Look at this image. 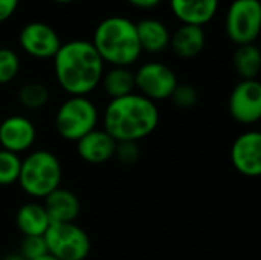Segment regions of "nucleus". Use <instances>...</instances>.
Segmentation results:
<instances>
[{
    "label": "nucleus",
    "mask_w": 261,
    "mask_h": 260,
    "mask_svg": "<svg viewBox=\"0 0 261 260\" xmlns=\"http://www.w3.org/2000/svg\"><path fill=\"white\" fill-rule=\"evenodd\" d=\"M52 61L57 83L69 97H87L101 83L104 61L90 40L61 43Z\"/></svg>",
    "instance_id": "nucleus-1"
},
{
    "label": "nucleus",
    "mask_w": 261,
    "mask_h": 260,
    "mask_svg": "<svg viewBox=\"0 0 261 260\" xmlns=\"http://www.w3.org/2000/svg\"><path fill=\"white\" fill-rule=\"evenodd\" d=\"M102 124L104 130L116 143H139L156 130L159 124V109L151 100L133 92L109 101Z\"/></svg>",
    "instance_id": "nucleus-2"
},
{
    "label": "nucleus",
    "mask_w": 261,
    "mask_h": 260,
    "mask_svg": "<svg viewBox=\"0 0 261 260\" xmlns=\"http://www.w3.org/2000/svg\"><path fill=\"white\" fill-rule=\"evenodd\" d=\"M90 41L104 64L107 63L112 67H130L142 55L136 23L125 15L102 18L96 25Z\"/></svg>",
    "instance_id": "nucleus-3"
},
{
    "label": "nucleus",
    "mask_w": 261,
    "mask_h": 260,
    "mask_svg": "<svg viewBox=\"0 0 261 260\" xmlns=\"http://www.w3.org/2000/svg\"><path fill=\"white\" fill-rule=\"evenodd\" d=\"M63 167L60 159L47 150L31 152L21 159L18 185L32 198H46L61 185Z\"/></svg>",
    "instance_id": "nucleus-4"
},
{
    "label": "nucleus",
    "mask_w": 261,
    "mask_h": 260,
    "mask_svg": "<svg viewBox=\"0 0 261 260\" xmlns=\"http://www.w3.org/2000/svg\"><path fill=\"white\" fill-rule=\"evenodd\" d=\"M98 109L87 97H69L61 103L55 113L57 133L66 139L76 143L84 135L96 129Z\"/></svg>",
    "instance_id": "nucleus-5"
},
{
    "label": "nucleus",
    "mask_w": 261,
    "mask_h": 260,
    "mask_svg": "<svg viewBox=\"0 0 261 260\" xmlns=\"http://www.w3.org/2000/svg\"><path fill=\"white\" fill-rule=\"evenodd\" d=\"M47 254L58 260H86L92 242L89 234L76 224H50L44 233Z\"/></svg>",
    "instance_id": "nucleus-6"
},
{
    "label": "nucleus",
    "mask_w": 261,
    "mask_h": 260,
    "mask_svg": "<svg viewBox=\"0 0 261 260\" xmlns=\"http://www.w3.org/2000/svg\"><path fill=\"white\" fill-rule=\"evenodd\" d=\"M260 0H232L225 15V32L237 44H252L260 35Z\"/></svg>",
    "instance_id": "nucleus-7"
},
{
    "label": "nucleus",
    "mask_w": 261,
    "mask_h": 260,
    "mask_svg": "<svg viewBox=\"0 0 261 260\" xmlns=\"http://www.w3.org/2000/svg\"><path fill=\"white\" fill-rule=\"evenodd\" d=\"M177 84L176 72L161 61H147L135 72V87L153 103L170 100Z\"/></svg>",
    "instance_id": "nucleus-8"
},
{
    "label": "nucleus",
    "mask_w": 261,
    "mask_h": 260,
    "mask_svg": "<svg viewBox=\"0 0 261 260\" xmlns=\"http://www.w3.org/2000/svg\"><path fill=\"white\" fill-rule=\"evenodd\" d=\"M18 43L24 54L35 60H52L61 46L60 34L46 21H29L18 34Z\"/></svg>",
    "instance_id": "nucleus-9"
},
{
    "label": "nucleus",
    "mask_w": 261,
    "mask_h": 260,
    "mask_svg": "<svg viewBox=\"0 0 261 260\" xmlns=\"http://www.w3.org/2000/svg\"><path fill=\"white\" fill-rule=\"evenodd\" d=\"M229 115L240 124H255L261 118V84L258 80H240L228 101Z\"/></svg>",
    "instance_id": "nucleus-10"
},
{
    "label": "nucleus",
    "mask_w": 261,
    "mask_h": 260,
    "mask_svg": "<svg viewBox=\"0 0 261 260\" xmlns=\"http://www.w3.org/2000/svg\"><path fill=\"white\" fill-rule=\"evenodd\" d=\"M231 162L234 169L246 178L261 175V133L248 130L236 138L231 147Z\"/></svg>",
    "instance_id": "nucleus-11"
},
{
    "label": "nucleus",
    "mask_w": 261,
    "mask_h": 260,
    "mask_svg": "<svg viewBox=\"0 0 261 260\" xmlns=\"http://www.w3.org/2000/svg\"><path fill=\"white\" fill-rule=\"evenodd\" d=\"M37 138L34 123L23 115H11L0 123V147L20 155L28 152Z\"/></svg>",
    "instance_id": "nucleus-12"
},
{
    "label": "nucleus",
    "mask_w": 261,
    "mask_h": 260,
    "mask_svg": "<svg viewBox=\"0 0 261 260\" xmlns=\"http://www.w3.org/2000/svg\"><path fill=\"white\" fill-rule=\"evenodd\" d=\"M116 141L104 130L93 129L81 139L76 141V153L78 156L92 166L106 164L115 156Z\"/></svg>",
    "instance_id": "nucleus-13"
},
{
    "label": "nucleus",
    "mask_w": 261,
    "mask_h": 260,
    "mask_svg": "<svg viewBox=\"0 0 261 260\" xmlns=\"http://www.w3.org/2000/svg\"><path fill=\"white\" fill-rule=\"evenodd\" d=\"M168 5L180 25L203 28L217 15L220 0H168Z\"/></svg>",
    "instance_id": "nucleus-14"
},
{
    "label": "nucleus",
    "mask_w": 261,
    "mask_h": 260,
    "mask_svg": "<svg viewBox=\"0 0 261 260\" xmlns=\"http://www.w3.org/2000/svg\"><path fill=\"white\" fill-rule=\"evenodd\" d=\"M43 207L49 216L50 224H67L75 222L81 211V204L78 196L67 190L58 187L44 198Z\"/></svg>",
    "instance_id": "nucleus-15"
},
{
    "label": "nucleus",
    "mask_w": 261,
    "mask_h": 260,
    "mask_svg": "<svg viewBox=\"0 0 261 260\" xmlns=\"http://www.w3.org/2000/svg\"><path fill=\"white\" fill-rule=\"evenodd\" d=\"M206 44V34L202 26L179 25L170 35V49L184 60L196 58Z\"/></svg>",
    "instance_id": "nucleus-16"
},
{
    "label": "nucleus",
    "mask_w": 261,
    "mask_h": 260,
    "mask_svg": "<svg viewBox=\"0 0 261 260\" xmlns=\"http://www.w3.org/2000/svg\"><path fill=\"white\" fill-rule=\"evenodd\" d=\"M135 23H136L138 40H139L142 52L161 54L170 48L171 31L161 18L144 17Z\"/></svg>",
    "instance_id": "nucleus-17"
},
{
    "label": "nucleus",
    "mask_w": 261,
    "mask_h": 260,
    "mask_svg": "<svg viewBox=\"0 0 261 260\" xmlns=\"http://www.w3.org/2000/svg\"><path fill=\"white\" fill-rule=\"evenodd\" d=\"M15 225L23 236H44L50 221L43 204L26 202L15 213Z\"/></svg>",
    "instance_id": "nucleus-18"
},
{
    "label": "nucleus",
    "mask_w": 261,
    "mask_h": 260,
    "mask_svg": "<svg viewBox=\"0 0 261 260\" xmlns=\"http://www.w3.org/2000/svg\"><path fill=\"white\" fill-rule=\"evenodd\" d=\"M110 100L121 98L135 92V72L130 67L113 66L109 70H104L99 83Z\"/></svg>",
    "instance_id": "nucleus-19"
},
{
    "label": "nucleus",
    "mask_w": 261,
    "mask_h": 260,
    "mask_svg": "<svg viewBox=\"0 0 261 260\" xmlns=\"http://www.w3.org/2000/svg\"><path fill=\"white\" fill-rule=\"evenodd\" d=\"M232 66L242 80H257L261 69V54L258 46L255 43L237 46L232 55Z\"/></svg>",
    "instance_id": "nucleus-20"
},
{
    "label": "nucleus",
    "mask_w": 261,
    "mask_h": 260,
    "mask_svg": "<svg viewBox=\"0 0 261 260\" xmlns=\"http://www.w3.org/2000/svg\"><path fill=\"white\" fill-rule=\"evenodd\" d=\"M17 100L21 107L28 110H38L49 101V89L38 81H29L23 84L17 93Z\"/></svg>",
    "instance_id": "nucleus-21"
},
{
    "label": "nucleus",
    "mask_w": 261,
    "mask_h": 260,
    "mask_svg": "<svg viewBox=\"0 0 261 260\" xmlns=\"http://www.w3.org/2000/svg\"><path fill=\"white\" fill-rule=\"evenodd\" d=\"M21 158L15 153L0 149V185H12L18 181Z\"/></svg>",
    "instance_id": "nucleus-22"
},
{
    "label": "nucleus",
    "mask_w": 261,
    "mask_h": 260,
    "mask_svg": "<svg viewBox=\"0 0 261 260\" xmlns=\"http://www.w3.org/2000/svg\"><path fill=\"white\" fill-rule=\"evenodd\" d=\"M20 57L11 48H0V84L14 81L20 72Z\"/></svg>",
    "instance_id": "nucleus-23"
},
{
    "label": "nucleus",
    "mask_w": 261,
    "mask_h": 260,
    "mask_svg": "<svg viewBox=\"0 0 261 260\" xmlns=\"http://www.w3.org/2000/svg\"><path fill=\"white\" fill-rule=\"evenodd\" d=\"M170 100L173 101L174 106L179 109H191L197 104L199 101V92L193 84L188 83H179L176 89L173 90Z\"/></svg>",
    "instance_id": "nucleus-24"
},
{
    "label": "nucleus",
    "mask_w": 261,
    "mask_h": 260,
    "mask_svg": "<svg viewBox=\"0 0 261 260\" xmlns=\"http://www.w3.org/2000/svg\"><path fill=\"white\" fill-rule=\"evenodd\" d=\"M26 260H37L47 254V247L43 236H23L18 251Z\"/></svg>",
    "instance_id": "nucleus-25"
},
{
    "label": "nucleus",
    "mask_w": 261,
    "mask_h": 260,
    "mask_svg": "<svg viewBox=\"0 0 261 260\" xmlns=\"http://www.w3.org/2000/svg\"><path fill=\"white\" fill-rule=\"evenodd\" d=\"M113 158H116L124 166L136 164L139 161V158H141L139 143H133V141L116 143V149H115V156Z\"/></svg>",
    "instance_id": "nucleus-26"
},
{
    "label": "nucleus",
    "mask_w": 261,
    "mask_h": 260,
    "mask_svg": "<svg viewBox=\"0 0 261 260\" xmlns=\"http://www.w3.org/2000/svg\"><path fill=\"white\" fill-rule=\"evenodd\" d=\"M20 0H0V25L6 23L18 9Z\"/></svg>",
    "instance_id": "nucleus-27"
},
{
    "label": "nucleus",
    "mask_w": 261,
    "mask_h": 260,
    "mask_svg": "<svg viewBox=\"0 0 261 260\" xmlns=\"http://www.w3.org/2000/svg\"><path fill=\"white\" fill-rule=\"evenodd\" d=\"M130 6L141 9V11H153L156 9L164 0H125Z\"/></svg>",
    "instance_id": "nucleus-28"
},
{
    "label": "nucleus",
    "mask_w": 261,
    "mask_h": 260,
    "mask_svg": "<svg viewBox=\"0 0 261 260\" xmlns=\"http://www.w3.org/2000/svg\"><path fill=\"white\" fill-rule=\"evenodd\" d=\"M3 260H26L20 253H11V254H8L6 257Z\"/></svg>",
    "instance_id": "nucleus-29"
},
{
    "label": "nucleus",
    "mask_w": 261,
    "mask_h": 260,
    "mask_svg": "<svg viewBox=\"0 0 261 260\" xmlns=\"http://www.w3.org/2000/svg\"><path fill=\"white\" fill-rule=\"evenodd\" d=\"M52 2H55V3H58V5H69V3H72V2H75V0H52Z\"/></svg>",
    "instance_id": "nucleus-30"
},
{
    "label": "nucleus",
    "mask_w": 261,
    "mask_h": 260,
    "mask_svg": "<svg viewBox=\"0 0 261 260\" xmlns=\"http://www.w3.org/2000/svg\"><path fill=\"white\" fill-rule=\"evenodd\" d=\"M37 260H58V259L52 257L50 254H46V256H43V257H40V259H37Z\"/></svg>",
    "instance_id": "nucleus-31"
}]
</instances>
